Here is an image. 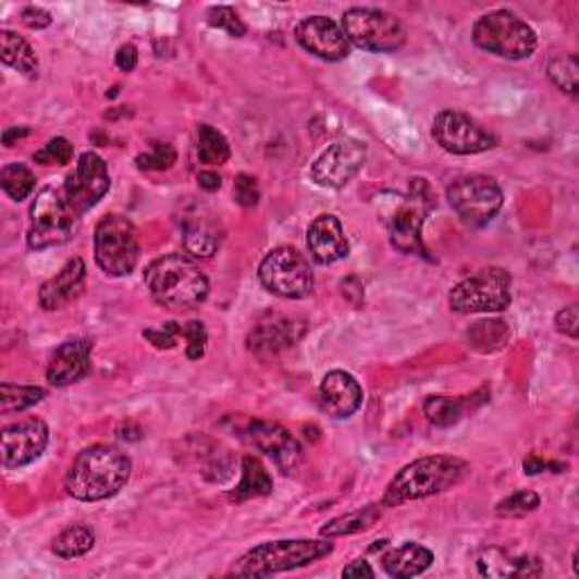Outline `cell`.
Here are the masks:
<instances>
[{
  "label": "cell",
  "instance_id": "cell-7",
  "mask_svg": "<svg viewBox=\"0 0 579 579\" xmlns=\"http://www.w3.org/2000/svg\"><path fill=\"white\" fill-rule=\"evenodd\" d=\"M79 215L69 205L62 188H44L37 193L30 207V229H27V247L44 251L66 245L77 231Z\"/></svg>",
  "mask_w": 579,
  "mask_h": 579
},
{
  "label": "cell",
  "instance_id": "cell-12",
  "mask_svg": "<svg viewBox=\"0 0 579 579\" xmlns=\"http://www.w3.org/2000/svg\"><path fill=\"white\" fill-rule=\"evenodd\" d=\"M446 199L457 218L469 226H484L503 209L501 186L484 175L457 177L446 188Z\"/></svg>",
  "mask_w": 579,
  "mask_h": 579
},
{
  "label": "cell",
  "instance_id": "cell-37",
  "mask_svg": "<svg viewBox=\"0 0 579 579\" xmlns=\"http://www.w3.org/2000/svg\"><path fill=\"white\" fill-rule=\"evenodd\" d=\"M469 340L473 342L476 349H482V344H486L491 340V349H503V346L507 344L509 340V329L505 322H478L473 327V331L469 333ZM484 352H486V346H484Z\"/></svg>",
  "mask_w": 579,
  "mask_h": 579
},
{
  "label": "cell",
  "instance_id": "cell-34",
  "mask_svg": "<svg viewBox=\"0 0 579 579\" xmlns=\"http://www.w3.org/2000/svg\"><path fill=\"white\" fill-rule=\"evenodd\" d=\"M423 415L438 428H451L465 415V401L448 396H428L423 401Z\"/></svg>",
  "mask_w": 579,
  "mask_h": 579
},
{
  "label": "cell",
  "instance_id": "cell-42",
  "mask_svg": "<svg viewBox=\"0 0 579 579\" xmlns=\"http://www.w3.org/2000/svg\"><path fill=\"white\" fill-rule=\"evenodd\" d=\"M143 337L148 340L155 349H172L180 337H184V327L177 322H168L161 329H148L143 331Z\"/></svg>",
  "mask_w": 579,
  "mask_h": 579
},
{
  "label": "cell",
  "instance_id": "cell-24",
  "mask_svg": "<svg viewBox=\"0 0 579 579\" xmlns=\"http://www.w3.org/2000/svg\"><path fill=\"white\" fill-rule=\"evenodd\" d=\"M84 279H86V266L82 258L75 256L60 272L41 285L39 306L44 310H60L82 293Z\"/></svg>",
  "mask_w": 579,
  "mask_h": 579
},
{
  "label": "cell",
  "instance_id": "cell-41",
  "mask_svg": "<svg viewBox=\"0 0 579 579\" xmlns=\"http://www.w3.org/2000/svg\"><path fill=\"white\" fill-rule=\"evenodd\" d=\"M184 340L186 344V356L188 360H199L201 356L207 354V342H209V333L207 327L201 322H188L184 327Z\"/></svg>",
  "mask_w": 579,
  "mask_h": 579
},
{
  "label": "cell",
  "instance_id": "cell-32",
  "mask_svg": "<svg viewBox=\"0 0 579 579\" xmlns=\"http://www.w3.org/2000/svg\"><path fill=\"white\" fill-rule=\"evenodd\" d=\"M46 398V390L37 385H12L3 383L0 385V412H23L30 410L35 405H39Z\"/></svg>",
  "mask_w": 579,
  "mask_h": 579
},
{
  "label": "cell",
  "instance_id": "cell-21",
  "mask_svg": "<svg viewBox=\"0 0 579 579\" xmlns=\"http://www.w3.org/2000/svg\"><path fill=\"white\" fill-rule=\"evenodd\" d=\"M94 344L89 340H69L50 358L46 379L52 387H69L91 371Z\"/></svg>",
  "mask_w": 579,
  "mask_h": 579
},
{
  "label": "cell",
  "instance_id": "cell-30",
  "mask_svg": "<svg viewBox=\"0 0 579 579\" xmlns=\"http://www.w3.org/2000/svg\"><path fill=\"white\" fill-rule=\"evenodd\" d=\"M94 545H96V534L91 528L71 526L52 539L50 550L62 559H75V557H84L86 553H91Z\"/></svg>",
  "mask_w": 579,
  "mask_h": 579
},
{
  "label": "cell",
  "instance_id": "cell-27",
  "mask_svg": "<svg viewBox=\"0 0 579 579\" xmlns=\"http://www.w3.org/2000/svg\"><path fill=\"white\" fill-rule=\"evenodd\" d=\"M272 489H274V482H272V476L268 473L263 461L254 455H247V457H243V480L234 491H231L229 501L245 503L251 498L272 494Z\"/></svg>",
  "mask_w": 579,
  "mask_h": 579
},
{
  "label": "cell",
  "instance_id": "cell-13",
  "mask_svg": "<svg viewBox=\"0 0 579 579\" xmlns=\"http://www.w3.org/2000/svg\"><path fill=\"white\" fill-rule=\"evenodd\" d=\"M432 138L442 150L459 157L482 155L496 148V136L484 130L469 113L457 109H444L432 121Z\"/></svg>",
  "mask_w": 579,
  "mask_h": 579
},
{
  "label": "cell",
  "instance_id": "cell-3",
  "mask_svg": "<svg viewBox=\"0 0 579 579\" xmlns=\"http://www.w3.org/2000/svg\"><path fill=\"white\" fill-rule=\"evenodd\" d=\"M469 461L453 455H430L403 467L387 484L381 505L401 507L412 501L444 494L469 476Z\"/></svg>",
  "mask_w": 579,
  "mask_h": 579
},
{
  "label": "cell",
  "instance_id": "cell-6",
  "mask_svg": "<svg viewBox=\"0 0 579 579\" xmlns=\"http://www.w3.org/2000/svg\"><path fill=\"white\" fill-rule=\"evenodd\" d=\"M432 207L434 199L426 180H412L408 195H394L390 211L383 213L390 243L394 249L415 256L428 254L421 231Z\"/></svg>",
  "mask_w": 579,
  "mask_h": 579
},
{
  "label": "cell",
  "instance_id": "cell-48",
  "mask_svg": "<svg viewBox=\"0 0 579 579\" xmlns=\"http://www.w3.org/2000/svg\"><path fill=\"white\" fill-rule=\"evenodd\" d=\"M342 577H354V579H360V577H373V570H371L369 562H365V559H356V562H352L349 566H346V568L342 570Z\"/></svg>",
  "mask_w": 579,
  "mask_h": 579
},
{
  "label": "cell",
  "instance_id": "cell-19",
  "mask_svg": "<svg viewBox=\"0 0 579 579\" xmlns=\"http://www.w3.org/2000/svg\"><path fill=\"white\" fill-rule=\"evenodd\" d=\"M306 329L308 324L295 320V317H272V320L254 327L247 337V346L254 356L268 360L295 346L304 337Z\"/></svg>",
  "mask_w": 579,
  "mask_h": 579
},
{
  "label": "cell",
  "instance_id": "cell-31",
  "mask_svg": "<svg viewBox=\"0 0 579 579\" xmlns=\"http://www.w3.org/2000/svg\"><path fill=\"white\" fill-rule=\"evenodd\" d=\"M231 157L229 140L224 134L211 125L197 127V159L205 165H222Z\"/></svg>",
  "mask_w": 579,
  "mask_h": 579
},
{
  "label": "cell",
  "instance_id": "cell-15",
  "mask_svg": "<svg viewBox=\"0 0 579 579\" xmlns=\"http://www.w3.org/2000/svg\"><path fill=\"white\" fill-rule=\"evenodd\" d=\"M111 177L104 159L96 152H84L69 175L66 184L62 186L69 205L82 218L86 211H91L98 201L109 193Z\"/></svg>",
  "mask_w": 579,
  "mask_h": 579
},
{
  "label": "cell",
  "instance_id": "cell-1",
  "mask_svg": "<svg viewBox=\"0 0 579 579\" xmlns=\"http://www.w3.org/2000/svg\"><path fill=\"white\" fill-rule=\"evenodd\" d=\"M132 459L111 444H94L77 453L66 473L69 496L82 503L113 498L130 482Z\"/></svg>",
  "mask_w": 579,
  "mask_h": 579
},
{
  "label": "cell",
  "instance_id": "cell-22",
  "mask_svg": "<svg viewBox=\"0 0 579 579\" xmlns=\"http://www.w3.org/2000/svg\"><path fill=\"white\" fill-rule=\"evenodd\" d=\"M306 243H308V251L312 260L320 266L337 263V260L349 256V249H352L349 241H346L344 236L342 222L331 213L315 218L310 222Z\"/></svg>",
  "mask_w": 579,
  "mask_h": 579
},
{
  "label": "cell",
  "instance_id": "cell-14",
  "mask_svg": "<svg viewBox=\"0 0 579 579\" xmlns=\"http://www.w3.org/2000/svg\"><path fill=\"white\" fill-rule=\"evenodd\" d=\"M367 161V145L358 138L344 136L333 140L329 148L317 157L310 168V177L322 188H344Z\"/></svg>",
  "mask_w": 579,
  "mask_h": 579
},
{
  "label": "cell",
  "instance_id": "cell-2",
  "mask_svg": "<svg viewBox=\"0 0 579 579\" xmlns=\"http://www.w3.org/2000/svg\"><path fill=\"white\" fill-rule=\"evenodd\" d=\"M143 281L152 299L168 310H195L211 293L207 274L186 254H165L152 260Z\"/></svg>",
  "mask_w": 579,
  "mask_h": 579
},
{
  "label": "cell",
  "instance_id": "cell-18",
  "mask_svg": "<svg viewBox=\"0 0 579 579\" xmlns=\"http://www.w3.org/2000/svg\"><path fill=\"white\" fill-rule=\"evenodd\" d=\"M249 440L260 453L268 455L274 461L281 473L287 476V473L297 471L299 461H301V446L293 434H290V430H285L281 423L266 421V419L251 421Z\"/></svg>",
  "mask_w": 579,
  "mask_h": 579
},
{
  "label": "cell",
  "instance_id": "cell-43",
  "mask_svg": "<svg viewBox=\"0 0 579 579\" xmlns=\"http://www.w3.org/2000/svg\"><path fill=\"white\" fill-rule=\"evenodd\" d=\"M234 199L238 201L241 207L254 209L258 205V199H260V188H258L256 177L245 175V172H243V175H238L236 184H234Z\"/></svg>",
  "mask_w": 579,
  "mask_h": 579
},
{
  "label": "cell",
  "instance_id": "cell-11",
  "mask_svg": "<svg viewBox=\"0 0 579 579\" xmlns=\"http://www.w3.org/2000/svg\"><path fill=\"white\" fill-rule=\"evenodd\" d=\"M342 30L352 46L369 52H396L405 44L403 23L379 8H352L342 16Z\"/></svg>",
  "mask_w": 579,
  "mask_h": 579
},
{
  "label": "cell",
  "instance_id": "cell-23",
  "mask_svg": "<svg viewBox=\"0 0 579 579\" xmlns=\"http://www.w3.org/2000/svg\"><path fill=\"white\" fill-rule=\"evenodd\" d=\"M224 241V229L222 222L205 211L199 209L184 220V247L186 254L193 258H213Z\"/></svg>",
  "mask_w": 579,
  "mask_h": 579
},
{
  "label": "cell",
  "instance_id": "cell-8",
  "mask_svg": "<svg viewBox=\"0 0 579 579\" xmlns=\"http://www.w3.org/2000/svg\"><path fill=\"white\" fill-rule=\"evenodd\" d=\"M96 263L107 276H130L140 258L136 226L130 218L111 213L96 226Z\"/></svg>",
  "mask_w": 579,
  "mask_h": 579
},
{
  "label": "cell",
  "instance_id": "cell-49",
  "mask_svg": "<svg viewBox=\"0 0 579 579\" xmlns=\"http://www.w3.org/2000/svg\"><path fill=\"white\" fill-rule=\"evenodd\" d=\"M25 136H30V130H27V127H8V130L3 132V143L8 145V148H12L14 140L25 138Z\"/></svg>",
  "mask_w": 579,
  "mask_h": 579
},
{
  "label": "cell",
  "instance_id": "cell-25",
  "mask_svg": "<svg viewBox=\"0 0 579 579\" xmlns=\"http://www.w3.org/2000/svg\"><path fill=\"white\" fill-rule=\"evenodd\" d=\"M478 570L484 577H539L543 564L530 555H512L503 547H486L478 555Z\"/></svg>",
  "mask_w": 579,
  "mask_h": 579
},
{
  "label": "cell",
  "instance_id": "cell-46",
  "mask_svg": "<svg viewBox=\"0 0 579 579\" xmlns=\"http://www.w3.org/2000/svg\"><path fill=\"white\" fill-rule=\"evenodd\" d=\"M115 66L125 73H132L138 66V50L132 44L121 46V50L115 52Z\"/></svg>",
  "mask_w": 579,
  "mask_h": 579
},
{
  "label": "cell",
  "instance_id": "cell-33",
  "mask_svg": "<svg viewBox=\"0 0 579 579\" xmlns=\"http://www.w3.org/2000/svg\"><path fill=\"white\" fill-rule=\"evenodd\" d=\"M35 186H37L35 172L25 163H8L3 170H0V188H3L5 195L14 201H23L30 197Z\"/></svg>",
  "mask_w": 579,
  "mask_h": 579
},
{
  "label": "cell",
  "instance_id": "cell-20",
  "mask_svg": "<svg viewBox=\"0 0 579 579\" xmlns=\"http://www.w3.org/2000/svg\"><path fill=\"white\" fill-rule=\"evenodd\" d=\"M362 405V387L352 373L329 371L320 385V408L331 419H349Z\"/></svg>",
  "mask_w": 579,
  "mask_h": 579
},
{
  "label": "cell",
  "instance_id": "cell-26",
  "mask_svg": "<svg viewBox=\"0 0 579 579\" xmlns=\"http://www.w3.org/2000/svg\"><path fill=\"white\" fill-rule=\"evenodd\" d=\"M381 562H383V570L390 577L405 579V577H417L426 572L432 566L434 557L428 547L408 541L398 547L387 550V553L381 557Z\"/></svg>",
  "mask_w": 579,
  "mask_h": 579
},
{
  "label": "cell",
  "instance_id": "cell-35",
  "mask_svg": "<svg viewBox=\"0 0 579 579\" xmlns=\"http://www.w3.org/2000/svg\"><path fill=\"white\" fill-rule=\"evenodd\" d=\"M547 77L564 94L577 96V82H579L577 57L572 52L553 57V60H550V64H547Z\"/></svg>",
  "mask_w": 579,
  "mask_h": 579
},
{
  "label": "cell",
  "instance_id": "cell-9",
  "mask_svg": "<svg viewBox=\"0 0 579 579\" xmlns=\"http://www.w3.org/2000/svg\"><path fill=\"white\" fill-rule=\"evenodd\" d=\"M512 304V276L503 268H484L473 276L459 281L448 295L455 312H503Z\"/></svg>",
  "mask_w": 579,
  "mask_h": 579
},
{
  "label": "cell",
  "instance_id": "cell-45",
  "mask_svg": "<svg viewBox=\"0 0 579 579\" xmlns=\"http://www.w3.org/2000/svg\"><path fill=\"white\" fill-rule=\"evenodd\" d=\"M555 324H557L559 333H564L568 337H577V324H579L577 306L572 304V306L562 308V312H557V317H555Z\"/></svg>",
  "mask_w": 579,
  "mask_h": 579
},
{
  "label": "cell",
  "instance_id": "cell-40",
  "mask_svg": "<svg viewBox=\"0 0 579 579\" xmlns=\"http://www.w3.org/2000/svg\"><path fill=\"white\" fill-rule=\"evenodd\" d=\"M175 163H177V152L168 143H157L150 152L136 157V165L140 170L161 172V170H170Z\"/></svg>",
  "mask_w": 579,
  "mask_h": 579
},
{
  "label": "cell",
  "instance_id": "cell-50",
  "mask_svg": "<svg viewBox=\"0 0 579 579\" xmlns=\"http://www.w3.org/2000/svg\"><path fill=\"white\" fill-rule=\"evenodd\" d=\"M545 467H547L545 461H543L541 457H537V455H530V457L523 461V471H526L528 476H537V473H541Z\"/></svg>",
  "mask_w": 579,
  "mask_h": 579
},
{
  "label": "cell",
  "instance_id": "cell-44",
  "mask_svg": "<svg viewBox=\"0 0 579 579\" xmlns=\"http://www.w3.org/2000/svg\"><path fill=\"white\" fill-rule=\"evenodd\" d=\"M21 21L25 27H30V30H44V27H48L52 23V14L44 8L30 5L21 12Z\"/></svg>",
  "mask_w": 579,
  "mask_h": 579
},
{
  "label": "cell",
  "instance_id": "cell-36",
  "mask_svg": "<svg viewBox=\"0 0 579 579\" xmlns=\"http://www.w3.org/2000/svg\"><path fill=\"white\" fill-rule=\"evenodd\" d=\"M539 505H541L539 494H534V491H530V489H520V491H514L512 496L503 498L496 505V514L501 518H518V516L532 514Z\"/></svg>",
  "mask_w": 579,
  "mask_h": 579
},
{
  "label": "cell",
  "instance_id": "cell-47",
  "mask_svg": "<svg viewBox=\"0 0 579 579\" xmlns=\"http://www.w3.org/2000/svg\"><path fill=\"white\" fill-rule=\"evenodd\" d=\"M197 184H199L201 190L213 193V190H218L222 186V177L213 170H205V172H199V175H197Z\"/></svg>",
  "mask_w": 579,
  "mask_h": 579
},
{
  "label": "cell",
  "instance_id": "cell-10",
  "mask_svg": "<svg viewBox=\"0 0 579 579\" xmlns=\"http://www.w3.org/2000/svg\"><path fill=\"white\" fill-rule=\"evenodd\" d=\"M258 279L268 293L281 299H306L315 287L308 258L295 247L272 249L258 268Z\"/></svg>",
  "mask_w": 579,
  "mask_h": 579
},
{
  "label": "cell",
  "instance_id": "cell-28",
  "mask_svg": "<svg viewBox=\"0 0 579 579\" xmlns=\"http://www.w3.org/2000/svg\"><path fill=\"white\" fill-rule=\"evenodd\" d=\"M383 509L385 507L381 503H375V505H367V507H360L356 512H349V514H342V516L329 520V523L320 530V534L324 539H337V537L367 532L383 518Z\"/></svg>",
  "mask_w": 579,
  "mask_h": 579
},
{
  "label": "cell",
  "instance_id": "cell-29",
  "mask_svg": "<svg viewBox=\"0 0 579 579\" xmlns=\"http://www.w3.org/2000/svg\"><path fill=\"white\" fill-rule=\"evenodd\" d=\"M0 60L10 69L23 73L25 77L39 75V60L33 46L12 30L0 33Z\"/></svg>",
  "mask_w": 579,
  "mask_h": 579
},
{
  "label": "cell",
  "instance_id": "cell-17",
  "mask_svg": "<svg viewBox=\"0 0 579 579\" xmlns=\"http://www.w3.org/2000/svg\"><path fill=\"white\" fill-rule=\"evenodd\" d=\"M297 44L324 62H342L352 52V41L344 35L342 23L329 16H308L295 27Z\"/></svg>",
  "mask_w": 579,
  "mask_h": 579
},
{
  "label": "cell",
  "instance_id": "cell-16",
  "mask_svg": "<svg viewBox=\"0 0 579 579\" xmlns=\"http://www.w3.org/2000/svg\"><path fill=\"white\" fill-rule=\"evenodd\" d=\"M48 426L39 417H27L19 423H12L0 432V442H3V467L21 469L33 465L39 459L48 446Z\"/></svg>",
  "mask_w": 579,
  "mask_h": 579
},
{
  "label": "cell",
  "instance_id": "cell-38",
  "mask_svg": "<svg viewBox=\"0 0 579 579\" xmlns=\"http://www.w3.org/2000/svg\"><path fill=\"white\" fill-rule=\"evenodd\" d=\"M73 157H75L73 143L62 136L48 140L39 152H35V161L41 165H69Z\"/></svg>",
  "mask_w": 579,
  "mask_h": 579
},
{
  "label": "cell",
  "instance_id": "cell-4",
  "mask_svg": "<svg viewBox=\"0 0 579 579\" xmlns=\"http://www.w3.org/2000/svg\"><path fill=\"white\" fill-rule=\"evenodd\" d=\"M333 553L331 539H285L270 541L251 547L236 566L234 575L241 577H270L287 570H297L320 562Z\"/></svg>",
  "mask_w": 579,
  "mask_h": 579
},
{
  "label": "cell",
  "instance_id": "cell-5",
  "mask_svg": "<svg viewBox=\"0 0 579 579\" xmlns=\"http://www.w3.org/2000/svg\"><path fill=\"white\" fill-rule=\"evenodd\" d=\"M471 39L480 50L509 62L528 60L539 44L532 25L507 10L482 14L471 27Z\"/></svg>",
  "mask_w": 579,
  "mask_h": 579
},
{
  "label": "cell",
  "instance_id": "cell-39",
  "mask_svg": "<svg viewBox=\"0 0 579 579\" xmlns=\"http://www.w3.org/2000/svg\"><path fill=\"white\" fill-rule=\"evenodd\" d=\"M207 21L209 25L218 27V30H224L229 37H245L247 27L243 23V19L238 16V12L234 8H226V5H218V8H211L207 12Z\"/></svg>",
  "mask_w": 579,
  "mask_h": 579
}]
</instances>
